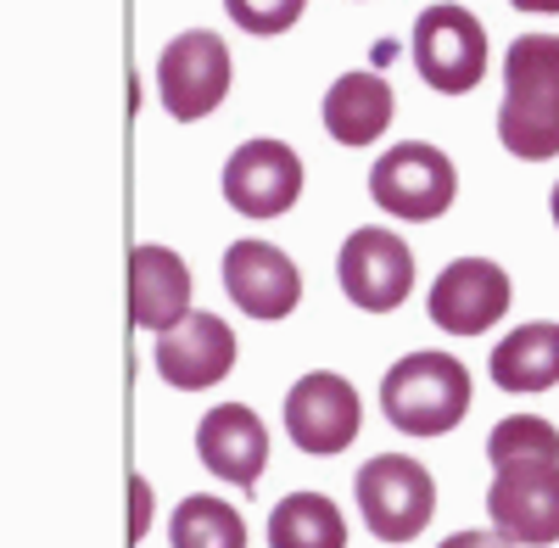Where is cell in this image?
Returning <instances> with one entry per match:
<instances>
[{
  "instance_id": "obj_2",
  "label": "cell",
  "mask_w": 559,
  "mask_h": 548,
  "mask_svg": "<svg viewBox=\"0 0 559 548\" xmlns=\"http://www.w3.org/2000/svg\"><path fill=\"white\" fill-rule=\"evenodd\" d=\"M381 408L408 437H442L471 415V370L448 353H408L381 381Z\"/></svg>"
},
{
  "instance_id": "obj_5",
  "label": "cell",
  "mask_w": 559,
  "mask_h": 548,
  "mask_svg": "<svg viewBox=\"0 0 559 548\" xmlns=\"http://www.w3.org/2000/svg\"><path fill=\"white\" fill-rule=\"evenodd\" d=\"M414 68L431 90L442 96H464V90H476L481 73H487V28L476 12L453 7H426L414 17Z\"/></svg>"
},
{
  "instance_id": "obj_23",
  "label": "cell",
  "mask_w": 559,
  "mask_h": 548,
  "mask_svg": "<svg viewBox=\"0 0 559 548\" xmlns=\"http://www.w3.org/2000/svg\"><path fill=\"white\" fill-rule=\"evenodd\" d=\"M437 548H515V543H509L503 532L492 537V532H453L448 543H437Z\"/></svg>"
},
{
  "instance_id": "obj_12",
  "label": "cell",
  "mask_w": 559,
  "mask_h": 548,
  "mask_svg": "<svg viewBox=\"0 0 559 548\" xmlns=\"http://www.w3.org/2000/svg\"><path fill=\"white\" fill-rule=\"evenodd\" d=\"M426 308L448 336H481L509 313V274L487 258H459L437 274Z\"/></svg>"
},
{
  "instance_id": "obj_18",
  "label": "cell",
  "mask_w": 559,
  "mask_h": 548,
  "mask_svg": "<svg viewBox=\"0 0 559 548\" xmlns=\"http://www.w3.org/2000/svg\"><path fill=\"white\" fill-rule=\"evenodd\" d=\"M269 548H347V521L324 492H292L269 515Z\"/></svg>"
},
{
  "instance_id": "obj_10",
  "label": "cell",
  "mask_w": 559,
  "mask_h": 548,
  "mask_svg": "<svg viewBox=\"0 0 559 548\" xmlns=\"http://www.w3.org/2000/svg\"><path fill=\"white\" fill-rule=\"evenodd\" d=\"M302 196V157L286 141H247L224 163V202L247 218H280Z\"/></svg>"
},
{
  "instance_id": "obj_9",
  "label": "cell",
  "mask_w": 559,
  "mask_h": 548,
  "mask_svg": "<svg viewBox=\"0 0 559 548\" xmlns=\"http://www.w3.org/2000/svg\"><path fill=\"white\" fill-rule=\"evenodd\" d=\"M364 426V403L353 392V381L331 376V370H313L286 392V437L302 453H342L353 448Z\"/></svg>"
},
{
  "instance_id": "obj_21",
  "label": "cell",
  "mask_w": 559,
  "mask_h": 548,
  "mask_svg": "<svg viewBox=\"0 0 559 548\" xmlns=\"http://www.w3.org/2000/svg\"><path fill=\"white\" fill-rule=\"evenodd\" d=\"M302 7L308 0H224V12L247 34H286L302 17Z\"/></svg>"
},
{
  "instance_id": "obj_4",
  "label": "cell",
  "mask_w": 559,
  "mask_h": 548,
  "mask_svg": "<svg viewBox=\"0 0 559 548\" xmlns=\"http://www.w3.org/2000/svg\"><path fill=\"white\" fill-rule=\"evenodd\" d=\"M487 515L509 543H532V548L559 543V460L554 453L492 465Z\"/></svg>"
},
{
  "instance_id": "obj_17",
  "label": "cell",
  "mask_w": 559,
  "mask_h": 548,
  "mask_svg": "<svg viewBox=\"0 0 559 548\" xmlns=\"http://www.w3.org/2000/svg\"><path fill=\"white\" fill-rule=\"evenodd\" d=\"M492 381L503 392H543L559 381V325H521L492 347Z\"/></svg>"
},
{
  "instance_id": "obj_8",
  "label": "cell",
  "mask_w": 559,
  "mask_h": 548,
  "mask_svg": "<svg viewBox=\"0 0 559 548\" xmlns=\"http://www.w3.org/2000/svg\"><path fill=\"white\" fill-rule=\"evenodd\" d=\"M336 281L364 313H392L414 291V252L392 230H353L336 258Z\"/></svg>"
},
{
  "instance_id": "obj_24",
  "label": "cell",
  "mask_w": 559,
  "mask_h": 548,
  "mask_svg": "<svg viewBox=\"0 0 559 548\" xmlns=\"http://www.w3.org/2000/svg\"><path fill=\"white\" fill-rule=\"evenodd\" d=\"M509 7H521V12H559V0H509Z\"/></svg>"
},
{
  "instance_id": "obj_3",
  "label": "cell",
  "mask_w": 559,
  "mask_h": 548,
  "mask_svg": "<svg viewBox=\"0 0 559 548\" xmlns=\"http://www.w3.org/2000/svg\"><path fill=\"white\" fill-rule=\"evenodd\" d=\"M353 487H358V515L369 537H381V543H408L437 515V481L408 453H376Z\"/></svg>"
},
{
  "instance_id": "obj_25",
  "label": "cell",
  "mask_w": 559,
  "mask_h": 548,
  "mask_svg": "<svg viewBox=\"0 0 559 548\" xmlns=\"http://www.w3.org/2000/svg\"><path fill=\"white\" fill-rule=\"evenodd\" d=\"M554 224H559V186H554Z\"/></svg>"
},
{
  "instance_id": "obj_20",
  "label": "cell",
  "mask_w": 559,
  "mask_h": 548,
  "mask_svg": "<svg viewBox=\"0 0 559 548\" xmlns=\"http://www.w3.org/2000/svg\"><path fill=\"white\" fill-rule=\"evenodd\" d=\"M532 453H554V460H559V431H554L548 420H537V415H509V420L492 426V437H487V460H492V465H503V460H532Z\"/></svg>"
},
{
  "instance_id": "obj_6",
  "label": "cell",
  "mask_w": 559,
  "mask_h": 548,
  "mask_svg": "<svg viewBox=\"0 0 559 548\" xmlns=\"http://www.w3.org/2000/svg\"><path fill=\"white\" fill-rule=\"evenodd\" d=\"M453 191H459V174H453L448 152H437L426 141H403V146L381 152V163L369 168V196H376V207L392 218H408V224L442 218L453 207Z\"/></svg>"
},
{
  "instance_id": "obj_1",
  "label": "cell",
  "mask_w": 559,
  "mask_h": 548,
  "mask_svg": "<svg viewBox=\"0 0 559 548\" xmlns=\"http://www.w3.org/2000/svg\"><path fill=\"white\" fill-rule=\"evenodd\" d=\"M498 141L521 163L559 157V34H521L509 45Z\"/></svg>"
},
{
  "instance_id": "obj_16",
  "label": "cell",
  "mask_w": 559,
  "mask_h": 548,
  "mask_svg": "<svg viewBox=\"0 0 559 548\" xmlns=\"http://www.w3.org/2000/svg\"><path fill=\"white\" fill-rule=\"evenodd\" d=\"M397 102L381 73H342L331 90H324V134L342 146H369L381 141L392 123Z\"/></svg>"
},
{
  "instance_id": "obj_19",
  "label": "cell",
  "mask_w": 559,
  "mask_h": 548,
  "mask_svg": "<svg viewBox=\"0 0 559 548\" xmlns=\"http://www.w3.org/2000/svg\"><path fill=\"white\" fill-rule=\"evenodd\" d=\"M168 543L174 548H247V521L224 504V498H185L168 521Z\"/></svg>"
},
{
  "instance_id": "obj_14",
  "label": "cell",
  "mask_w": 559,
  "mask_h": 548,
  "mask_svg": "<svg viewBox=\"0 0 559 548\" xmlns=\"http://www.w3.org/2000/svg\"><path fill=\"white\" fill-rule=\"evenodd\" d=\"M197 453L213 476L236 481L247 492V487H258V476L269 465V431L247 403H218L197 426Z\"/></svg>"
},
{
  "instance_id": "obj_22",
  "label": "cell",
  "mask_w": 559,
  "mask_h": 548,
  "mask_svg": "<svg viewBox=\"0 0 559 548\" xmlns=\"http://www.w3.org/2000/svg\"><path fill=\"white\" fill-rule=\"evenodd\" d=\"M146 526H152V487H146V476H134L129 481V537L140 543Z\"/></svg>"
},
{
  "instance_id": "obj_7",
  "label": "cell",
  "mask_w": 559,
  "mask_h": 548,
  "mask_svg": "<svg viewBox=\"0 0 559 548\" xmlns=\"http://www.w3.org/2000/svg\"><path fill=\"white\" fill-rule=\"evenodd\" d=\"M229 79H236V68H229V45H224L213 28L179 34L168 51H163V62H157L163 107H168L179 123L207 118V112L229 96Z\"/></svg>"
},
{
  "instance_id": "obj_15",
  "label": "cell",
  "mask_w": 559,
  "mask_h": 548,
  "mask_svg": "<svg viewBox=\"0 0 559 548\" xmlns=\"http://www.w3.org/2000/svg\"><path fill=\"white\" fill-rule=\"evenodd\" d=\"M191 313V269L168 247H134L129 258V319L140 331H174Z\"/></svg>"
},
{
  "instance_id": "obj_11",
  "label": "cell",
  "mask_w": 559,
  "mask_h": 548,
  "mask_svg": "<svg viewBox=\"0 0 559 548\" xmlns=\"http://www.w3.org/2000/svg\"><path fill=\"white\" fill-rule=\"evenodd\" d=\"M236 331L218 313H185L174 331L157 336V376L179 392H207L236 370Z\"/></svg>"
},
{
  "instance_id": "obj_13",
  "label": "cell",
  "mask_w": 559,
  "mask_h": 548,
  "mask_svg": "<svg viewBox=\"0 0 559 548\" xmlns=\"http://www.w3.org/2000/svg\"><path fill=\"white\" fill-rule=\"evenodd\" d=\"M224 291L252 319H286L302 302V274L269 241H236L224 252Z\"/></svg>"
}]
</instances>
